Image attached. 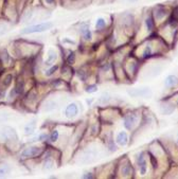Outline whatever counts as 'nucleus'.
I'll return each instance as SVG.
<instances>
[{
	"instance_id": "f257e3e1",
	"label": "nucleus",
	"mask_w": 178,
	"mask_h": 179,
	"mask_svg": "<svg viewBox=\"0 0 178 179\" xmlns=\"http://www.w3.org/2000/svg\"><path fill=\"white\" fill-rule=\"evenodd\" d=\"M53 27L52 22H42L38 25H33L21 31V34H32V33H42L48 31Z\"/></svg>"
},
{
	"instance_id": "f03ea898",
	"label": "nucleus",
	"mask_w": 178,
	"mask_h": 179,
	"mask_svg": "<svg viewBox=\"0 0 178 179\" xmlns=\"http://www.w3.org/2000/svg\"><path fill=\"white\" fill-rule=\"evenodd\" d=\"M137 121H138V117H137V114H128L124 117V119H123V125H124V127L126 128V129L131 130L134 128V126L136 125Z\"/></svg>"
},
{
	"instance_id": "7ed1b4c3",
	"label": "nucleus",
	"mask_w": 178,
	"mask_h": 179,
	"mask_svg": "<svg viewBox=\"0 0 178 179\" xmlns=\"http://www.w3.org/2000/svg\"><path fill=\"white\" fill-rule=\"evenodd\" d=\"M40 153H42V149H40V147L31 146V147H28V149H24V151L21 152L20 156L22 157V158H33V157L38 156Z\"/></svg>"
},
{
	"instance_id": "20e7f679",
	"label": "nucleus",
	"mask_w": 178,
	"mask_h": 179,
	"mask_svg": "<svg viewBox=\"0 0 178 179\" xmlns=\"http://www.w3.org/2000/svg\"><path fill=\"white\" fill-rule=\"evenodd\" d=\"M137 165L141 175H145L148 172V161L144 157V153H140L137 157Z\"/></svg>"
},
{
	"instance_id": "39448f33",
	"label": "nucleus",
	"mask_w": 178,
	"mask_h": 179,
	"mask_svg": "<svg viewBox=\"0 0 178 179\" xmlns=\"http://www.w3.org/2000/svg\"><path fill=\"white\" fill-rule=\"evenodd\" d=\"M77 114H79V107H77V105L75 103H71V104H69L68 106L66 107L65 116L68 119L74 118V117L77 116Z\"/></svg>"
},
{
	"instance_id": "423d86ee",
	"label": "nucleus",
	"mask_w": 178,
	"mask_h": 179,
	"mask_svg": "<svg viewBox=\"0 0 178 179\" xmlns=\"http://www.w3.org/2000/svg\"><path fill=\"white\" fill-rule=\"evenodd\" d=\"M116 143L120 146H125L128 143V134L126 131H120L116 137Z\"/></svg>"
},
{
	"instance_id": "0eeeda50",
	"label": "nucleus",
	"mask_w": 178,
	"mask_h": 179,
	"mask_svg": "<svg viewBox=\"0 0 178 179\" xmlns=\"http://www.w3.org/2000/svg\"><path fill=\"white\" fill-rule=\"evenodd\" d=\"M166 14H168L166 7L159 5V7H157L155 9L154 13H153V16H154V19H156V20H161V19H163L166 16Z\"/></svg>"
},
{
	"instance_id": "6e6552de",
	"label": "nucleus",
	"mask_w": 178,
	"mask_h": 179,
	"mask_svg": "<svg viewBox=\"0 0 178 179\" xmlns=\"http://www.w3.org/2000/svg\"><path fill=\"white\" fill-rule=\"evenodd\" d=\"M81 34H82L83 38L85 40H90L92 38V33L90 31V28H89L88 23H82L81 25Z\"/></svg>"
},
{
	"instance_id": "1a4fd4ad",
	"label": "nucleus",
	"mask_w": 178,
	"mask_h": 179,
	"mask_svg": "<svg viewBox=\"0 0 178 179\" xmlns=\"http://www.w3.org/2000/svg\"><path fill=\"white\" fill-rule=\"evenodd\" d=\"M57 55H56V52L54 51V50H49L48 52V58L44 61V65L46 66H51L52 63L56 61Z\"/></svg>"
},
{
	"instance_id": "9d476101",
	"label": "nucleus",
	"mask_w": 178,
	"mask_h": 179,
	"mask_svg": "<svg viewBox=\"0 0 178 179\" xmlns=\"http://www.w3.org/2000/svg\"><path fill=\"white\" fill-rule=\"evenodd\" d=\"M164 85L166 87H174L176 85H178V77L175 75H169L166 77L165 81H164Z\"/></svg>"
},
{
	"instance_id": "9b49d317",
	"label": "nucleus",
	"mask_w": 178,
	"mask_h": 179,
	"mask_svg": "<svg viewBox=\"0 0 178 179\" xmlns=\"http://www.w3.org/2000/svg\"><path fill=\"white\" fill-rule=\"evenodd\" d=\"M145 26H146V29L148 31H153L155 28V19L153 16H148V18L145 19Z\"/></svg>"
},
{
	"instance_id": "f8f14e48",
	"label": "nucleus",
	"mask_w": 178,
	"mask_h": 179,
	"mask_svg": "<svg viewBox=\"0 0 178 179\" xmlns=\"http://www.w3.org/2000/svg\"><path fill=\"white\" fill-rule=\"evenodd\" d=\"M35 127H36V122L35 120H34V121L27 124L26 128H24V131H26L27 135H31V134H33V131L35 130Z\"/></svg>"
},
{
	"instance_id": "ddd939ff",
	"label": "nucleus",
	"mask_w": 178,
	"mask_h": 179,
	"mask_svg": "<svg viewBox=\"0 0 178 179\" xmlns=\"http://www.w3.org/2000/svg\"><path fill=\"white\" fill-rule=\"evenodd\" d=\"M106 26V20L104 18H102V17H100V18L96 19V30H102V29H104Z\"/></svg>"
},
{
	"instance_id": "4468645a",
	"label": "nucleus",
	"mask_w": 178,
	"mask_h": 179,
	"mask_svg": "<svg viewBox=\"0 0 178 179\" xmlns=\"http://www.w3.org/2000/svg\"><path fill=\"white\" fill-rule=\"evenodd\" d=\"M148 92V89H146V90H139V89H135V91H128L129 94L134 95V97H139V95H141V97H144V95H145Z\"/></svg>"
},
{
	"instance_id": "2eb2a0df",
	"label": "nucleus",
	"mask_w": 178,
	"mask_h": 179,
	"mask_svg": "<svg viewBox=\"0 0 178 179\" xmlns=\"http://www.w3.org/2000/svg\"><path fill=\"white\" fill-rule=\"evenodd\" d=\"M152 53H153L152 47H151L150 45H148V46L144 48V50H143L142 55H143V57H144V58H148V57H150V56L152 55Z\"/></svg>"
},
{
	"instance_id": "dca6fc26",
	"label": "nucleus",
	"mask_w": 178,
	"mask_h": 179,
	"mask_svg": "<svg viewBox=\"0 0 178 179\" xmlns=\"http://www.w3.org/2000/svg\"><path fill=\"white\" fill-rule=\"evenodd\" d=\"M59 131L57 130H53L51 133V135L49 136V139H50V141L51 142H55L56 141L57 139H59Z\"/></svg>"
},
{
	"instance_id": "f3484780",
	"label": "nucleus",
	"mask_w": 178,
	"mask_h": 179,
	"mask_svg": "<svg viewBox=\"0 0 178 179\" xmlns=\"http://www.w3.org/2000/svg\"><path fill=\"white\" fill-rule=\"evenodd\" d=\"M53 168V161L51 159H48V160L44 161V170H51Z\"/></svg>"
},
{
	"instance_id": "a211bd4d",
	"label": "nucleus",
	"mask_w": 178,
	"mask_h": 179,
	"mask_svg": "<svg viewBox=\"0 0 178 179\" xmlns=\"http://www.w3.org/2000/svg\"><path fill=\"white\" fill-rule=\"evenodd\" d=\"M9 172H10L9 166H7V165H4V166H1V168H0V177L5 176L7 174H9Z\"/></svg>"
},
{
	"instance_id": "6ab92c4d",
	"label": "nucleus",
	"mask_w": 178,
	"mask_h": 179,
	"mask_svg": "<svg viewBox=\"0 0 178 179\" xmlns=\"http://www.w3.org/2000/svg\"><path fill=\"white\" fill-rule=\"evenodd\" d=\"M131 172H133V170H131V165L129 164L124 165V166H123V170H122V173H123V174L129 175V174H131Z\"/></svg>"
},
{
	"instance_id": "aec40b11",
	"label": "nucleus",
	"mask_w": 178,
	"mask_h": 179,
	"mask_svg": "<svg viewBox=\"0 0 178 179\" xmlns=\"http://www.w3.org/2000/svg\"><path fill=\"white\" fill-rule=\"evenodd\" d=\"M98 90V87H96V85H89L88 87L86 88V91L89 93H93L96 92V91Z\"/></svg>"
},
{
	"instance_id": "412c9836",
	"label": "nucleus",
	"mask_w": 178,
	"mask_h": 179,
	"mask_svg": "<svg viewBox=\"0 0 178 179\" xmlns=\"http://www.w3.org/2000/svg\"><path fill=\"white\" fill-rule=\"evenodd\" d=\"M57 68H59V67H57L56 65H55V66H52V67L50 68L49 70H48L47 72H46V75H48V77H50V75H52V74H53V73L55 72V71H56V70H57Z\"/></svg>"
},
{
	"instance_id": "4be33fe9",
	"label": "nucleus",
	"mask_w": 178,
	"mask_h": 179,
	"mask_svg": "<svg viewBox=\"0 0 178 179\" xmlns=\"http://www.w3.org/2000/svg\"><path fill=\"white\" fill-rule=\"evenodd\" d=\"M67 62H68L69 64H73V63L75 62V54L73 53V52H71V53L68 55V58H67Z\"/></svg>"
},
{
	"instance_id": "5701e85b",
	"label": "nucleus",
	"mask_w": 178,
	"mask_h": 179,
	"mask_svg": "<svg viewBox=\"0 0 178 179\" xmlns=\"http://www.w3.org/2000/svg\"><path fill=\"white\" fill-rule=\"evenodd\" d=\"M109 100H110V98L108 97V95H106V97L104 95V97H101V98L99 99V102L102 103V104H106Z\"/></svg>"
},
{
	"instance_id": "b1692460",
	"label": "nucleus",
	"mask_w": 178,
	"mask_h": 179,
	"mask_svg": "<svg viewBox=\"0 0 178 179\" xmlns=\"http://www.w3.org/2000/svg\"><path fill=\"white\" fill-rule=\"evenodd\" d=\"M4 81L5 82H3V85H4L5 87H7L10 84H11V82H12V75H7V77H5Z\"/></svg>"
},
{
	"instance_id": "393cba45",
	"label": "nucleus",
	"mask_w": 178,
	"mask_h": 179,
	"mask_svg": "<svg viewBox=\"0 0 178 179\" xmlns=\"http://www.w3.org/2000/svg\"><path fill=\"white\" fill-rule=\"evenodd\" d=\"M64 42H69V44H71V45H74L75 44V42H73V40H69L68 38H65V39H64Z\"/></svg>"
},
{
	"instance_id": "a878e982",
	"label": "nucleus",
	"mask_w": 178,
	"mask_h": 179,
	"mask_svg": "<svg viewBox=\"0 0 178 179\" xmlns=\"http://www.w3.org/2000/svg\"><path fill=\"white\" fill-rule=\"evenodd\" d=\"M92 177H93V176H92L90 173H87L86 175H84V176H83V178H92Z\"/></svg>"
},
{
	"instance_id": "bb28decb",
	"label": "nucleus",
	"mask_w": 178,
	"mask_h": 179,
	"mask_svg": "<svg viewBox=\"0 0 178 179\" xmlns=\"http://www.w3.org/2000/svg\"><path fill=\"white\" fill-rule=\"evenodd\" d=\"M44 1H46V2H47L48 4H53L55 0H44Z\"/></svg>"
},
{
	"instance_id": "cd10ccee",
	"label": "nucleus",
	"mask_w": 178,
	"mask_h": 179,
	"mask_svg": "<svg viewBox=\"0 0 178 179\" xmlns=\"http://www.w3.org/2000/svg\"><path fill=\"white\" fill-rule=\"evenodd\" d=\"M129 2H136V1H138V0H128Z\"/></svg>"
},
{
	"instance_id": "c85d7f7f",
	"label": "nucleus",
	"mask_w": 178,
	"mask_h": 179,
	"mask_svg": "<svg viewBox=\"0 0 178 179\" xmlns=\"http://www.w3.org/2000/svg\"><path fill=\"white\" fill-rule=\"evenodd\" d=\"M176 142H177V144H178V135H177V139H176Z\"/></svg>"
},
{
	"instance_id": "c756f323",
	"label": "nucleus",
	"mask_w": 178,
	"mask_h": 179,
	"mask_svg": "<svg viewBox=\"0 0 178 179\" xmlns=\"http://www.w3.org/2000/svg\"><path fill=\"white\" fill-rule=\"evenodd\" d=\"M73 1H74V0H73Z\"/></svg>"
}]
</instances>
